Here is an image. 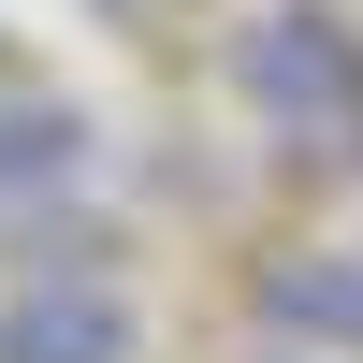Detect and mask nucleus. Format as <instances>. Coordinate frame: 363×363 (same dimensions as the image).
<instances>
[{
	"instance_id": "obj_1",
	"label": "nucleus",
	"mask_w": 363,
	"mask_h": 363,
	"mask_svg": "<svg viewBox=\"0 0 363 363\" xmlns=\"http://www.w3.org/2000/svg\"><path fill=\"white\" fill-rule=\"evenodd\" d=\"M233 87H247V116H262V131L320 145V160H363V29H349V15H320V0L247 15Z\"/></svg>"
},
{
	"instance_id": "obj_2",
	"label": "nucleus",
	"mask_w": 363,
	"mask_h": 363,
	"mask_svg": "<svg viewBox=\"0 0 363 363\" xmlns=\"http://www.w3.org/2000/svg\"><path fill=\"white\" fill-rule=\"evenodd\" d=\"M145 320L116 277H87V262H44V277L0 306V363H131Z\"/></svg>"
},
{
	"instance_id": "obj_3",
	"label": "nucleus",
	"mask_w": 363,
	"mask_h": 363,
	"mask_svg": "<svg viewBox=\"0 0 363 363\" xmlns=\"http://www.w3.org/2000/svg\"><path fill=\"white\" fill-rule=\"evenodd\" d=\"M262 320L291 349H363V247H291L262 262Z\"/></svg>"
},
{
	"instance_id": "obj_4",
	"label": "nucleus",
	"mask_w": 363,
	"mask_h": 363,
	"mask_svg": "<svg viewBox=\"0 0 363 363\" xmlns=\"http://www.w3.org/2000/svg\"><path fill=\"white\" fill-rule=\"evenodd\" d=\"M87 189V116L73 102H0V203H58Z\"/></svg>"
}]
</instances>
